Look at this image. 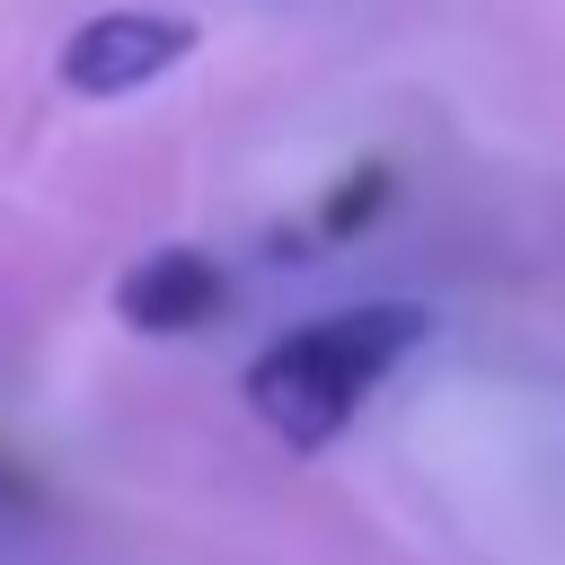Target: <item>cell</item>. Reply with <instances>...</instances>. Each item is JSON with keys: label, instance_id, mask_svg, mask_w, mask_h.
<instances>
[{"label": "cell", "instance_id": "1", "mask_svg": "<svg viewBox=\"0 0 565 565\" xmlns=\"http://www.w3.org/2000/svg\"><path fill=\"white\" fill-rule=\"evenodd\" d=\"M424 344H433V309L424 300H353V309H327V318L274 335L247 362V406H256V424L282 450L318 459L371 406V388L406 353H424Z\"/></svg>", "mask_w": 565, "mask_h": 565}, {"label": "cell", "instance_id": "2", "mask_svg": "<svg viewBox=\"0 0 565 565\" xmlns=\"http://www.w3.org/2000/svg\"><path fill=\"white\" fill-rule=\"evenodd\" d=\"M185 53H194V18H177V9H106V18H88V26L62 44L53 79H62L71 97H141V88H159Z\"/></svg>", "mask_w": 565, "mask_h": 565}, {"label": "cell", "instance_id": "3", "mask_svg": "<svg viewBox=\"0 0 565 565\" xmlns=\"http://www.w3.org/2000/svg\"><path fill=\"white\" fill-rule=\"evenodd\" d=\"M115 309H124V327H141V335H194V327L221 309V265H212L203 247H159V256H141V265L115 282Z\"/></svg>", "mask_w": 565, "mask_h": 565}]
</instances>
